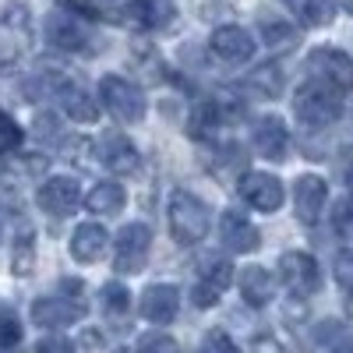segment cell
Instances as JSON below:
<instances>
[{
	"label": "cell",
	"instance_id": "9a60e30c",
	"mask_svg": "<svg viewBox=\"0 0 353 353\" xmlns=\"http://www.w3.org/2000/svg\"><path fill=\"white\" fill-rule=\"evenodd\" d=\"M307 71H311V78L332 81L339 92H350V88H353V57H346V53L336 50V46H318V50H311Z\"/></svg>",
	"mask_w": 353,
	"mask_h": 353
},
{
	"label": "cell",
	"instance_id": "7a4b0ae2",
	"mask_svg": "<svg viewBox=\"0 0 353 353\" xmlns=\"http://www.w3.org/2000/svg\"><path fill=\"white\" fill-rule=\"evenodd\" d=\"M166 219H170V233L181 248H194L205 241V233L212 226V212L201 198H194L191 191H173L170 205H166Z\"/></svg>",
	"mask_w": 353,
	"mask_h": 353
},
{
	"label": "cell",
	"instance_id": "836d02e7",
	"mask_svg": "<svg viewBox=\"0 0 353 353\" xmlns=\"http://www.w3.org/2000/svg\"><path fill=\"white\" fill-rule=\"evenodd\" d=\"M336 283L353 293V248H346V251L336 258Z\"/></svg>",
	"mask_w": 353,
	"mask_h": 353
},
{
	"label": "cell",
	"instance_id": "4316f807",
	"mask_svg": "<svg viewBox=\"0 0 353 353\" xmlns=\"http://www.w3.org/2000/svg\"><path fill=\"white\" fill-rule=\"evenodd\" d=\"M99 301H103V311L113 314V318H121V314L131 311V293H128V286H121V283H106V286L99 290Z\"/></svg>",
	"mask_w": 353,
	"mask_h": 353
},
{
	"label": "cell",
	"instance_id": "ba28073f",
	"mask_svg": "<svg viewBox=\"0 0 353 353\" xmlns=\"http://www.w3.org/2000/svg\"><path fill=\"white\" fill-rule=\"evenodd\" d=\"M149 248H152V230L145 223H128L113 241V272L138 276L149 261Z\"/></svg>",
	"mask_w": 353,
	"mask_h": 353
},
{
	"label": "cell",
	"instance_id": "7c38bea8",
	"mask_svg": "<svg viewBox=\"0 0 353 353\" xmlns=\"http://www.w3.org/2000/svg\"><path fill=\"white\" fill-rule=\"evenodd\" d=\"M209 53L226 68H241L254 57V36L241 25H219L209 36Z\"/></svg>",
	"mask_w": 353,
	"mask_h": 353
},
{
	"label": "cell",
	"instance_id": "e575fe53",
	"mask_svg": "<svg viewBox=\"0 0 353 353\" xmlns=\"http://www.w3.org/2000/svg\"><path fill=\"white\" fill-rule=\"evenodd\" d=\"M36 353H74V343H71L68 336H57V332H50V336H43V339H39Z\"/></svg>",
	"mask_w": 353,
	"mask_h": 353
},
{
	"label": "cell",
	"instance_id": "5b68a950",
	"mask_svg": "<svg viewBox=\"0 0 353 353\" xmlns=\"http://www.w3.org/2000/svg\"><path fill=\"white\" fill-rule=\"evenodd\" d=\"M81 283H61V293L53 297H36L32 301V321L39 329H68L85 314V301H81Z\"/></svg>",
	"mask_w": 353,
	"mask_h": 353
},
{
	"label": "cell",
	"instance_id": "4fadbf2b",
	"mask_svg": "<svg viewBox=\"0 0 353 353\" xmlns=\"http://www.w3.org/2000/svg\"><path fill=\"white\" fill-rule=\"evenodd\" d=\"M36 205L53 219H68L81 205V188H78L74 176H50V181H43L39 191H36Z\"/></svg>",
	"mask_w": 353,
	"mask_h": 353
},
{
	"label": "cell",
	"instance_id": "603a6c76",
	"mask_svg": "<svg viewBox=\"0 0 353 353\" xmlns=\"http://www.w3.org/2000/svg\"><path fill=\"white\" fill-rule=\"evenodd\" d=\"M124 205H128V191H124V184H117V181H99L92 191L85 194V209L92 216H121Z\"/></svg>",
	"mask_w": 353,
	"mask_h": 353
},
{
	"label": "cell",
	"instance_id": "484cf974",
	"mask_svg": "<svg viewBox=\"0 0 353 353\" xmlns=\"http://www.w3.org/2000/svg\"><path fill=\"white\" fill-rule=\"evenodd\" d=\"M32 269H36V237H32V230H25V233H18V241H14L11 272L18 279H25V276H32Z\"/></svg>",
	"mask_w": 353,
	"mask_h": 353
},
{
	"label": "cell",
	"instance_id": "5bb4252c",
	"mask_svg": "<svg viewBox=\"0 0 353 353\" xmlns=\"http://www.w3.org/2000/svg\"><path fill=\"white\" fill-rule=\"evenodd\" d=\"M96 159H99V166H106L117 176H128L141 166V156L134 149V141L121 131H103L96 138Z\"/></svg>",
	"mask_w": 353,
	"mask_h": 353
},
{
	"label": "cell",
	"instance_id": "1f68e13d",
	"mask_svg": "<svg viewBox=\"0 0 353 353\" xmlns=\"http://www.w3.org/2000/svg\"><path fill=\"white\" fill-rule=\"evenodd\" d=\"M21 339V325L8 304H0V346H14Z\"/></svg>",
	"mask_w": 353,
	"mask_h": 353
},
{
	"label": "cell",
	"instance_id": "8fae6325",
	"mask_svg": "<svg viewBox=\"0 0 353 353\" xmlns=\"http://www.w3.org/2000/svg\"><path fill=\"white\" fill-rule=\"evenodd\" d=\"M279 279L293 297H311L321 290V269L307 251H286L279 258Z\"/></svg>",
	"mask_w": 353,
	"mask_h": 353
},
{
	"label": "cell",
	"instance_id": "6da1fadb",
	"mask_svg": "<svg viewBox=\"0 0 353 353\" xmlns=\"http://www.w3.org/2000/svg\"><path fill=\"white\" fill-rule=\"evenodd\" d=\"M293 113L304 128H329L343 117V92L332 81L307 78L297 92H293Z\"/></svg>",
	"mask_w": 353,
	"mask_h": 353
},
{
	"label": "cell",
	"instance_id": "f546056e",
	"mask_svg": "<svg viewBox=\"0 0 353 353\" xmlns=\"http://www.w3.org/2000/svg\"><path fill=\"white\" fill-rule=\"evenodd\" d=\"M332 230L343 241H353V198H343L332 209Z\"/></svg>",
	"mask_w": 353,
	"mask_h": 353
},
{
	"label": "cell",
	"instance_id": "8d00e7d4",
	"mask_svg": "<svg viewBox=\"0 0 353 353\" xmlns=\"http://www.w3.org/2000/svg\"><path fill=\"white\" fill-rule=\"evenodd\" d=\"M254 353H283V350H279V343L272 336H258L254 339Z\"/></svg>",
	"mask_w": 353,
	"mask_h": 353
},
{
	"label": "cell",
	"instance_id": "8992f818",
	"mask_svg": "<svg viewBox=\"0 0 353 353\" xmlns=\"http://www.w3.org/2000/svg\"><path fill=\"white\" fill-rule=\"evenodd\" d=\"M32 46V11L21 0L0 11V68H14Z\"/></svg>",
	"mask_w": 353,
	"mask_h": 353
},
{
	"label": "cell",
	"instance_id": "44dd1931",
	"mask_svg": "<svg viewBox=\"0 0 353 353\" xmlns=\"http://www.w3.org/2000/svg\"><path fill=\"white\" fill-rule=\"evenodd\" d=\"M106 254V230L99 223H81L71 233V258L78 265H92Z\"/></svg>",
	"mask_w": 353,
	"mask_h": 353
},
{
	"label": "cell",
	"instance_id": "d590c367",
	"mask_svg": "<svg viewBox=\"0 0 353 353\" xmlns=\"http://www.w3.org/2000/svg\"><path fill=\"white\" fill-rule=\"evenodd\" d=\"M36 131H43L39 138H46V141H57V138H61V124H57L53 113H39V117H36Z\"/></svg>",
	"mask_w": 353,
	"mask_h": 353
},
{
	"label": "cell",
	"instance_id": "d6a6232c",
	"mask_svg": "<svg viewBox=\"0 0 353 353\" xmlns=\"http://www.w3.org/2000/svg\"><path fill=\"white\" fill-rule=\"evenodd\" d=\"M138 353H176V343L163 332H149L138 343Z\"/></svg>",
	"mask_w": 353,
	"mask_h": 353
},
{
	"label": "cell",
	"instance_id": "d4e9b609",
	"mask_svg": "<svg viewBox=\"0 0 353 353\" xmlns=\"http://www.w3.org/2000/svg\"><path fill=\"white\" fill-rule=\"evenodd\" d=\"M248 92L251 96H261V99H276L283 92V68L279 64H261L248 78Z\"/></svg>",
	"mask_w": 353,
	"mask_h": 353
},
{
	"label": "cell",
	"instance_id": "d6986e66",
	"mask_svg": "<svg viewBox=\"0 0 353 353\" xmlns=\"http://www.w3.org/2000/svg\"><path fill=\"white\" fill-rule=\"evenodd\" d=\"M251 141H254V152L261 159H272L279 163L290 149V128L283 117L269 113V117H261V121H254V131H251Z\"/></svg>",
	"mask_w": 353,
	"mask_h": 353
},
{
	"label": "cell",
	"instance_id": "74e56055",
	"mask_svg": "<svg viewBox=\"0 0 353 353\" xmlns=\"http://www.w3.org/2000/svg\"><path fill=\"white\" fill-rule=\"evenodd\" d=\"M332 353H353V343H339V346H336Z\"/></svg>",
	"mask_w": 353,
	"mask_h": 353
},
{
	"label": "cell",
	"instance_id": "3957f363",
	"mask_svg": "<svg viewBox=\"0 0 353 353\" xmlns=\"http://www.w3.org/2000/svg\"><path fill=\"white\" fill-rule=\"evenodd\" d=\"M99 106H106V113L121 124H141L145 113H149V103H145V92L124 74H103L99 81Z\"/></svg>",
	"mask_w": 353,
	"mask_h": 353
},
{
	"label": "cell",
	"instance_id": "f1b7e54d",
	"mask_svg": "<svg viewBox=\"0 0 353 353\" xmlns=\"http://www.w3.org/2000/svg\"><path fill=\"white\" fill-rule=\"evenodd\" d=\"M21 141H25L21 124L14 121L8 110H0V152H14V149H21Z\"/></svg>",
	"mask_w": 353,
	"mask_h": 353
},
{
	"label": "cell",
	"instance_id": "2e32d148",
	"mask_svg": "<svg viewBox=\"0 0 353 353\" xmlns=\"http://www.w3.org/2000/svg\"><path fill=\"white\" fill-rule=\"evenodd\" d=\"M325 201H329V184L325 176L318 173H304L297 176V184H293V212L304 226H314L325 212Z\"/></svg>",
	"mask_w": 353,
	"mask_h": 353
},
{
	"label": "cell",
	"instance_id": "52a82bcc",
	"mask_svg": "<svg viewBox=\"0 0 353 353\" xmlns=\"http://www.w3.org/2000/svg\"><path fill=\"white\" fill-rule=\"evenodd\" d=\"M233 276H237V272H233V265H230L226 254H219V251L201 254L198 258V279L191 286V304L194 307L219 304V297L226 293V286L233 283Z\"/></svg>",
	"mask_w": 353,
	"mask_h": 353
},
{
	"label": "cell",
	"instance_id": "83f0119b",
	"mask_svg": "<svg viewBox=\"0 0 353 353\" xmlns=\"http://www.w3.org/2000/svg\"><path fill=\"white\" fill-rule=\"evenodd\" d=\"M261 36L272 50H286L297 43V28H290L286 21H261Z\"/></svg>",
	"mask_w": 353,
	"mask_h": 353
},
{
	"label": "cell",
	"instance_id": "f35d334b",
	"mask_svg": "<svg viewBox=\"0 0 353 353\" xmlns=\"http://www.w3.org/2000/svg\"><path fill=\"white\" fill-rule=\"evenodd\" d=\"M113 353H138V350H131V346H124V350H113Z\"/></svg>",
	"mask_w": 353,
	"mask_h": 353
},
{
	"label": "cell",
	"instance_id": "30bf717a",
	"mask_svg": "<svg viewBox=\"0 0 353 353\" xmlns=\"http://www.w3.org/2000/svg\"><path fill=\"white\" fill-rule=\"evenodd\" d=\"M241 198L258 212H279L283 201H286V188L276 173H265V170H248L241 173V184H237Z\"/></svg>",
	"mask_w": 353,
	"mask_h": 353
},
{
	"label": "cell",
	"instance_id": "cb8c5ba5",
	"mask_svg": "<svg viewBox=\"0 0 353 353\" xmlns=\"http://www.w3.org/2000/svg\"><path fill=\"white\" fill-rule=\"evenodd\" d=\"M279 4L297 18L301 25L307 28H318V25H329L332 14H336V4L332 0H279Z\"/></svg>",
	"mask_w": 353,
	"mask_h": 353
},
{
	"label": "cell",
	"instance_id": "ffe728a7",
	"mask_svg": "<svg viewBox=\"0 0 353 353\" xmlns=\"http://www.w3.org/2000/svg\"><path fill=\"white\" fill-rule=\"evenodd\" d=\"M237 283H241V297L251 307H265L276 297V276L261 269V265H248L244 272H237Z\"/></svg>",
	"mask_w": 353,
	"mask_h": 353
},
{
	"label": "cell",
	"instance_id": "277c9868",
	"mask_svg": "<svg viewBox=\"0 0 353 353\" xmlns=\"http://www.w3.org/2000/svg\"><path fill=\"white\" fill-rule=\"evenodd\" d=\"M43 81V96L39 99H53L57 106H61L74 124H96L99 121V103L85 92V88L78 81H71L68 74H36Z\"/></svg>",
	"mask_w": 353,
	"mask_h": 353
},
{
	"label": "cell",
	"instance_id": "4dcf8cb0",
	"mask_svg": "<svg viewBox=\"0 0 353 353\" xmlns=\"http://www.w3.org/2000/svg\"><path fill=\"white\" fill-rule=\"evenodd\" d=\"M201 353H241V346L230 339V332L223 329H209L201 339Z\"/></svg>",
	"mask_w": 353,
	"mask_h": 353
},
{
	"label": "cell",
	"instance_id": "9c48e42d",
	"mask_svg": "<svg viewBox=\"0 0 353 353\" xmlns=\"http://www.w3.org/2000/svg\"><path fill=\"white\" fill-rule=\"evenodd\" d=\"M46 32V43L61 53H81L88 43H92V32H88V21L78 14V11H53L43 25Z\"/></svg>",
	"mask_w": 353,
	"mask_h": 353
},
{
	"label": "cell",
	"instance_id": "e0dca14e",
	"mask_svg": "<svg viewBox=\"0 0 353 353\" xmlns=\"http://www.w3.org/2000/svg\"><path fill=\"white\" fill-rule=\"evenodd\" d=\"M176 311H181V290L173 283H152L138 301V314L152 325H170Z\"/></svg>",
	"mask_w": 353,
	"mask_h": 353
},
{
	"label": "cell",
	"instance_id": "7402d4cb",
	"mask_svg": "<svg viewBox=\"0 0 353 353\" xmlns=\"http://www.w3.org/2000/svg\"><path fill=\"white\" fill-rule=\"evenodd\" d=\"M131 18L149 32H166L176 21V4L173 0H131Z\"/></svg>",
	"mask_w": 353,
	"mask_h": 353
},
{
	"label": "cell",
	"instance_id": "ac0fdd59",
	"mask_svg": "<svg viewBox=\"0 0 353 353\" xmlns=\"http://www.w3.org/2000/svg\"><path fill=\"white\" fill-rule=\"evenodd\" d=\"M219 244L230 254H251V251L261 248V233H258V226L248 216L230 209V212L219 216Z\"/></svg>",
	"mask_w": 353,
	"mask_h": 353
}]
</instances>
